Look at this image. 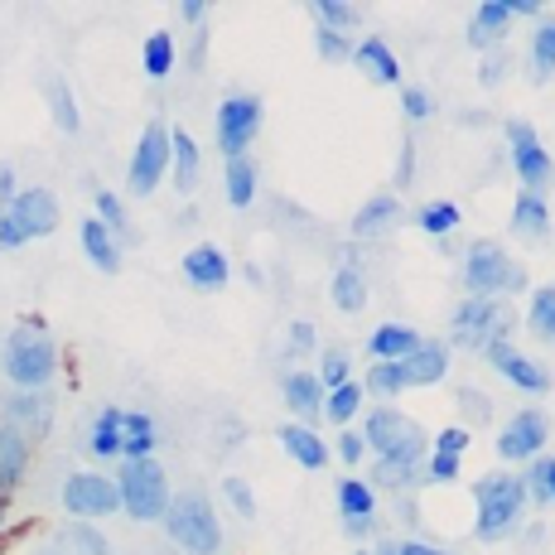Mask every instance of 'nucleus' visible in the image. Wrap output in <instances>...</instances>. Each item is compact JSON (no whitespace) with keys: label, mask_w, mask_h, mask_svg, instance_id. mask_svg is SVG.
Instances as JSON below:
<instances>
[{"label":"nucleus","mask_w":555,"mask_h":555,"mask_svg":"<svg viewBox=\"0 0 555 555\" xmlns=\"http://www.w3.org/2000/svg\"><path fill=\"white\" fill-rule=\"evenodd\" d=\"M59 372V348H53L44 324H20L5 344V377L15 382V391H44Z\"/></svg>","instance_id":"f257e3e1"},{"label":"nucleus","mask_w":555,"mask_h":555,"mask_svg":"<svg viewBox=\"0 0 555 555\" xmlns=\"http://www.w3.org/2000/svg\"><path fill=\"white\" fill-rule=\"evenodd\" d=\"M116 493H121L126 517L135 521H155L165 517L175 493H169V478L155 459H121V478H116Z\"/></svg>","instance_id":"f03ea898"},{"label":"nucleus","mask_w":555,"mask_h":555,"mask_svg":"<svg viewBox=\"0 0 555 555\" xmlns=\"http://www.w3.org/2000/svg\"><path fill=\"white\" fill-rule=\"evenodd\" d=\"M474 503H478V537L498 541V537H507V531L521 521V507H527V483H521L517 474H488V478H478Z\"/></svg>","instance_id":"7ed1b4c3"},{"label":"nucleus","mask_w":555,"mask_h":555,"mask_svg":"<svg viewBox=\"0 0 555 555\" xmlns=\"http://www.w3.org/2000/svg\"><path fill=\"white\" fill-rule=\"evenodd\" d=\"M459 275H464V291L474 295V300H498V295H512L527 285V275L517 271V261H512L498 242H474Z\"/></svg>","instance_id":"20e7f679"},{"label":"nucleus","mask_w":555,"mask_h":555,"mask_svg":"<svg viewBox=\"0 0 555 555\" xmlns=\"http://www.w3.org/2000/svg\"><path fill=\"white\" fill-rule=\"evenodd\" d=\"M165 527L189 555H218L222 551L218 512H212V503L203 493H179L175 503H169V512H165Z\"/></svg>","instance_id":"39448f33"},{"label":"nucleus","mask_w":555,"mask_h":555,"mask_svg":"<svg viewBox=\"0 0 555 555\" xmlns=\"http://www.w3.org/2000/svg\"><path fill=\"white\" fill-rule=\"evenodd\" d=\"M362 440H367V450H377V459H391V454L425 459V430L411 421V415H401L397 405L372 411L367 425H362Z\"/></svg>","instance_id":"423d86ee"},{"label":"nucleus","mask_w":555,"mask_h":555,"mask_svg":"<svg viewBox=\"0 0 555 555\" xmlns=\"http://www.w3.org/2000/svg\"><path fill=\"white\" fill-rule=\"evenodd\" d=\"M450 334H454L459 348H488L493 338L512 334V314L498 300H474V295H468V300L454 309Z\"/></svg>","instance_id":"0eeeda50"},{"label":"nucleus","mask_w":555,"mask_h":555,"mask_svg":"<svg viewBox=\"0 0 555 555\" xmlns=\"http://www.w3.org/2000/svg\"><path fill=\"white\" fill-rule=\"evenodd\" d=\"M169 159H175V131H169L165 121H151L141 131V145H135L131 175H126L131 194H155L159 179L169 175Z\"/></svg>","instance_id":"6e6552de"},{"label":"nucleus","mask_w":555,"mask_h":555,"mask_svg":"<svg viewBox=\"0 0 555 555\" xmlns=\"http://www.w3.org/2000/svg\"><path fill=\"white\" fill-rule=\"evenodd\" d=\"M507 145H512V169H517L521 189H527V194H541V189H551L555 165H551L546 145L537 141V131H531L527 121H507Z\"/></svg>","instance_id":"1a4fd4ad"},{"label":"nucleus","mask_w":555,"mask_h":555,"mask_svg":"<svg viewBox=\"0 0 555 555\" xmlns=\"http://www.w3.org/2000/svg\"><path fill=\"white\" fill-rule=\"evenodd\" d=\"M256 131H261V102L247 98V92H237V98H228L218 106V145L228 159L247 155V145L256 141Z\"/></svg>","instance_id":"9d476101"},{"label":"nucleus","mask_w":555,"mask_h":555,"mask_svg":"<svg viewBox=\"0 0 555 555\" xmlns=\"http://www.w3.org/2000/svg\"><path fill=\"white\" fill-rule=\"evenodd\" d=\"M63 507H68V517H78V521L112 517V512L121 507V493H116V483L102 474H73L68 483H63Z\"/></svg>","instance_id":"9b49d317"},{"label":"nucleus","mask_w":555,"mask_h":555,"mask_svg":"<svg viewBox=\"0 0 555 555\" xmlns=\"http://www.w3.org/2000/svg\"><path fill=\"white\" fill-rule=\"evenodd\" d=\"M546 435H551L546 415H541V411H521V415H512V425L498 435V454H503L507 464L541 459V450H546Z\"/></svg>","instance_id":"f8f14e48"},{"label":"nucleus","mask_w":555,"mask_h":555,"mask_svg":"<svg viewBox=\"0 0 555 555\" xmlns=\"http://www.w3.org/2000/svg\"><path fill=\"white\" fill-rule=\"evenodd\" d=\"M0 415H5L0 425H10V430H20L29 440V435H49L53 401H49V391H10V397L0 401Z\"/></svg>","instance_id":"ddd939ff"},{"label":"nucleus","mask_w":555,"mask_h":555,"mask_svg":"<svg viewBox=\"0 0 555 555\" xmlns=\"http://www.w3.org/2000/svg\"><path fill=\"white\" fill-rule=\"evenodd\" d=\"M5 212L20 222V232H25L29 242H35V237H49V232L59 228V218H63V212H59V198H53L49 189H20L15 203H10Z\"/></svg>","instance_id":"4468645a"},{"label":"nucleus","mask_w":555,"mask_h":555,"mask_svg":"<svg viewBox=\"0 0 555 555\" xmlns=\"http://www.w3.org/2000/svg\"><path fill=\"white\" fill-rule=\"evenodd\" d=\"M483 353H488V362H493V367L503 372V377H507L517 391H531V397H537V391H546V387H551L546 367H537V362H531L527 353H517V348H512L507 338H493V344H488Z\"/></svg>","instance_id":"2eb2a0df"},{"label":"nucleus","mask_w":555,"mask_h":555,"mask_svg":"<svg viewBox=\"0 0 555 555\" xmlns=\"http://www.w3.org/2000/svg\"><path fill=\"white\" fill-rule=\"evenodd\" d=\"M228 275H232L228 256H222L218 247H208V242H198V247L184 256V281L194 285V291H222Z\"/></svg>","instance_id":"dca6fc26"},{"label":"nucleus","mask_w":555,"mask_h":555,"mask_svg":"<svg viewBox=\"0 0 555 555\" xmlns=\"http://www.w3.org/2000/svg\"><path fill=\"white\" fill-rule=\"evenodd\" d=\"M25 468H29V440L10 425H0V503L25 483Z\"/></svg>","instance_id":"f3484780"},{"label":"nucleus","mask_w":555,"mask_h":555,"mask_svg":"<svg viewBox=\"0 0 555 555\" xmlns=\"http://www.w3.org/2000/svg\"><path fill=\"white\" fill-rule=\"evenodd\" d=\"M512 20H517V15H512L507 0H483V5L474 10V20H468V44L488 49V44H498V39H507Z\"/></svg>","instance_id":"a211bd4d"},{"label":"nucleus","mask_w":555,"mask_h":555,"mask_svg":"<svg viewBox=\"0 0 555 555\" xmlns=\"http://www.w3.org/2000/svg\"><path fill=\"white\" fill-rule=\"evenodd\" d=\"M353 68H362L372 82H382V88H397L401 82V63H397V53L387 49V39H362L353 49Z\"/></svg>","instance_id":"6ab92c4d"},{"label":"nucleus","mask_w":555,"mask_h":555,"mask_svg":"<svg viewBox=\"0 0 555 555\" xmlns=\"http://www.w3.org/2000/svg\"><path fill=\"white\" fill-rule=\"evenodd\" d=\"M405 387H435V382L450 372V348L444 344H421L411 358H401Z\"/></svg>","instance_id":"aec40b11"},{"label":"nucleus","mask_w":555,"mask_h":555,"mask_svg":"<svg viewBox=\"0 0 555 555\" xmlns=\"http://www.w3.org/2000/svg\"><path fill=\"white\" fill-rule=\"evenodd\" d=\"M338 512H344L348 531H367L372 517H377V493H372V483L344 478V483H338Z\"/></svg>","instance_id":"412c9836"},{"label":"nucleus","mask_w":555,"mask_h":555,"mask_svg":"<svg viewBox=\"0 0 555 555\" xmlns=\"http://www.w3.org/2000/svg\"><path fill=\"white\" fill-rule=\"evenodd\" d=\"M281 444H285V454H291L295 464L309 468V474H319V468L328 464V444L319 440L309 425H281Z\"/></svg>","instance_id":"4be33fe9"},{"label":"nucleus","mask_w":555,"mask_h":555,"mask_svg":"<svg viewBox=\"0 0 555 555\" xmlns=\"http://www.w3.org/2000/svg\"><path fill=\"white\" fill-rule=\"evenodd\" d=\"M421 344H425V338L415 334V328H405V324H382L377 334L367 338V353H372V362H401V358H411Z\"/></svg>","instance_id":"5701e85b"},{"label":"nucleus","mask_w":555,"mask_h":555,"mask_svg":"<svg viewBox=\"0 0 555 555\" xmlns=\"http://www.w3.org/2000/svg\"><path fill=\"white\" fill-rule=\"evenodd\" d=\"M285 405H291L295 415H305V421L324 415V382H319L314 372H291V377H285Z\"/></svg>","instance_id":"b1692460"},{"label":"nucleus","mask_w":555,"mask_h":555,"mask_svg":"<svg viewBox=\"0 0 555 555\" xmlns=\"http://www.w3.org/2000/svg\"><path fill=\"white\" fill-rule=\"evenodd\" d=\"M397 218H401V198H397V194L367 198V203L358 208V218H353V237H382V232H387Z\"/></svg>","instance_id":"393cba45"},{"label":"nucleus","mask_w":555,"mask_h":555,"mask_svg":"<svg viewBox=\"0 0 555 555\" xmlns=\"http://www.w3.org/2000/svg\"><path fill=\"white\" fill-rule=\"evenodd\" d=\"M512 232H521L527 242H541L551 232V208H546V198L541 194H527L521 189L517 194V208H512Z\"/></svg>","instance_id":"a878e982"},{"label":"nucleus","mask_w":555,"mask_h":555,"mask_svg":"<svg viewBox=\"0 0 555 555\" xmlns=\"http://www.w3.org/2000/svg\"><path fill=\"white\" fill-rule=\"evenodd\" d=\"M155 454V421L145 411H121V459Z\"/></svg>","instance_id":"bb28decb"},{"label":"nucleus","mask_w":555,"mask_h":555,"mask_svg":"<svg viewBox=\"0 0 555 555\" xmlns=\"http://www.w3.org/2000/svg\"><path fill=\"white\" fill-rule=\"evenodd\" d=\"M82 251H88V261L98 266V271H106V275L121 271V247H116V237L102 228L98 218L82 222Z\"/></svg>","instance_id":"cd10ccee"},{"label":"nucleus","mask_w":555,"mask_h":555,"mask_svg":"<svg viewBox=\"0 0 555 555\" xmlns=\"http://www.w3.org/2000/svg\"><path fill=\"white\" fill-rule=\"evenodd\" d=\"M39 555H112V546H106V537H98L92 527H68L53 541H44Z\"/></svg>","instance_id":"c85d7f7f"},{"label":"nucleus","mask_w":555,"mask_h":555,"mask_svg":"<svg viewBox=\"0 0 555 555\" xmlns=\"http://www.w3.org/2000/svg\"><path fill=\"white\" fill-rule=\"evenodd\" d=\"M421 474H425V459L391 454V459H377V468H372V483H377V488H391V493H405V488H411Z\"/></svg>","instance_id":"c756f323"},{"label":"nucleus","mask_w":555,"mask_h":555,"mask_svg":"<svg viewBox=\"0 0 555 555\" xmlns=\"http://www.w3.org/2000/svg\"><path fill=\"white\" fill-rule=\"evenodd\" d=\"M334 305L344 309V314H358V309L367 305V275H362L358 261H344L334 271Z\"/></svg>","instance_id":"7c9ffc66"},{"label":"nucleus","mask_w":555,"mask_h":555,"mask_svg":"<svg viewBox=\"0 0 555 555\" xmlns=\"http://www.w3.org/2000/svg\"><path fill=\"white\" fill-rule=\"evenodd\" d=\"M88 450L98 459H121V411H116V405H106L98 421H92Z\"/></svg>","instance_id":"2f4dec72"},{"label":"nucleus","mask_w":555,"mask_h":555,"mask_svg":"<svg viewBox=\"0 0 555 555\" xmlns=\"http://www.w3.org/2000/svg\"><path fill=\"white\" fill-rule=\"evenodd\" d=\"M169 169H175L179 194H194L198 189V141L194 135L175 131V159H169Z\"/></svg>","instance_id":"473e14b6"},{"label":"nucleus","mask_w":555,"mask_h":555,"mask_svg":"<svg viewBox=\"0 0 555 555\" xmlns=\"http://www.w3.org/2000/svg\"><path fill=\"white\" fill-rule=\"evenodd\" d=\"M362 397H367V391H362V382H353V377H348L344 387H334V391L324 397L328 421H334V425H353V415L362 411Z\"/></svg>","instance_id":"72a5a7b5"},{"label":"nucleus","mask_w":555,"mask_h":555,"mask_svg":"<svg viewBox=\"0 0 555 555\" xmlns=\"http://www.w3.org/2000/svg\"><path fill=\"white\" fill-rule=\"evenodd\" d=\"M44 98H49V112H53V121H59V131H78L82 126V116H78V102H73V92H68V82L63 78H49L44 82Z\"/></svg>","instance_id":"f704fd0d"},{"label":"nucleus","mask_w":555,"mask_h":555,"mask_svg":"<svg viewBox=\"0 0 555 555\" xmlns=\"http://www.w3.org/2000/svg\"><path fill=\"white\" fill-rule=\"evenodd\" d=\"M251 198H256V165L247 155L228 159V203L232 208H251Z\"/></svg>","instance_id":"c9c22d12"},{"label":"nucleus","mask_w":555,"mask_h":555,"mask_svg":"<svg viewBox=\"0 0 555 555\" xmlns=\"http://www.w3.org/2000/svg\"><path fill=\"white\" fill-rule=\"evenodd\" d=\"M527 328L537 338H546V344H555V285H541V291H531Z\"/></svg>","instance_id":"e433bc0d"},{"label":"nucleus","mask_w":555,"mask_h":555,"mask_svg":"<svg viewBox=\"0 0 555 555\" xmlns=\"http://www.w3.org/2000/svg\"><path fill=\"white\" fill-rule=\"evenodd\" d=\"M169 68H175V35L155 29V35L145 39V73H151V78H169Z\"/></svg>","instance_id":"4c0bfd02"},{"label":"nucleus","mask_w":555,"mask_h":555,"mask_svg":"<svg viewBox=\"0 0 555 555\" xmlns=\"http://www.w3.org/2000/svg\"><path fill=\"white\" fill-rule=\"evenodd\" d=\"M531 68L541 82L555 73V20H541V29L531 35Z\"/></svg>","instance_id":"58836bf2"},{"label":"nucleus","mask_w":555,"mask_h":555,"mask_svg":"<svg viewBox=\"0 0 555 555\" xmlns=\"http://www.w3.org/2000/svg\"><path fill=\"white\" fill-rule=\"evenodd\" d=\"M362 391H377V397H397V391H405L401 362H372V372H367V382H362Z\"/></svg>","instance_id":"ea45409f"},{"label":"nucleus","mask_w":555,"mask_h":555,"mask_svg":"<svg viewBox=\"0 0 555 555\" xmlns=\"http://www.w3.org/2000/svg\"><path fill=\"white\" fill-rule=\"evenodd\" d=\"M521 483H527L531 503H551L555 507V459H537V464H531V474L521 478Z\"/></svg>","instance_id":"a19ab883"},{"label":"nucleus","mask_w":555,"mask_h":555,"mask_svg":"<svg viewBox=\"0 0 555 555\" xmlns=\"http://www.w3.org/2000/svg\"><path fill=\"white\" fill-rule=\"evenodd\" d=\"M98 222L112 237H121V232H131V212H126V203L116 194H106V189H98Z\"/></svg>","instance_id":"79ce46f5"},{"label":"nucleus","mask_w":555,"mask_h":555,"mask_svg":"<svg viewBox=\"0 0 555 555\" xmlns=\"http://www.w3.org/2000/svg\"><path fill=\"white\" fill-rule=\"evenodd\" d=\"M421 228L430 232V237H450L459 228V208L454 203H425L421 208Z\"/></svg>","instance_id":"37998d69"},{"label":"nucleus","mask_w":555,"mask_h":555,"mask_svg":"<svg viewBox=\"0 0 555 555\" xmlns=\"http://www.w3.org/2000/svg\"><path fill=\"white\" fill-rule=\"evenodd\" d=\"M314 15H319V25H324V29H338V35L358 25V10L344 5V0H314Z\"/></svg>","instance_id":"c03bdc74"},{"label":"nucleus","mask_w":555,"mask_h":555,"mask_svg":"<svg viewBox=\"0 0 555 555\" xmlns=\"http://www.w3.org/2000/svg\"><path fill=\"white\" fill-rule=\"evenodd\" d=\"M314 49H319V59H328V63L353 59V44H348V39L338 35V29H324V25L314 29Z\"/></svg>","instance_id":"a18cd8bd"},{"label":"nucleus","mask_w":555,"mask_h":555,"mask_svg":"<svg viewBox=\"0 0 555 555\" xmlns=\"http://www.w3.org/2000/svg\"><path fill=\"white\" fill-rule=\"evenodd\" d=\"M222 498L232 503V512H237V517H256V498H251V483H247V478H228V483H222Z\"/></svg>","instance_id":"49530a36"},{"label":"nucleus","mask_w":555,"mask_h":555,"mask_svg":"<svg viewBox=\"0 0 555 555\" xmlns=\"http://www.w3.org/2000/svg\"><path fill=\"white\" fill-rule=\"evenodd\" d=\"M425 483H450V478H459V459L454 454H440L430 450V459H425Z\"/></svg>","instance_id":"de8ad7c7"},{"label":"nucleus","mask_w":555,"mask_h":555,"mask_svg":"<svg viewBox=\"0 0 555 555\" xmlns=\"http://www.w3.org/2000/svg\"><path fill=\"white\" fill-rule=\"evenodd\" d=\"M314 377L324 382V391L344 387V382H348V358H344V353H328V358H324V367H319Z\"/></svg>","instance_id":"09e8293b"},{"label":"nucleus","mask_w":555,"mask_h":555,"mask_svg":"<svg viewBox=\"0 0 555 555\" xmlns=\"http://www.w3.org/2000/svg\"><path fill=\"white\" fill-rule=\"evenodd\" d=\"M401 106H405V116H411V121H425V116L435 112V102H430V92H425V88H405Z\"/></svg>","instance_id":"8fccbe9b"},{"label":"nucleus","mask_w":555,"mask_h":555,"mask_svg":"<svg viewBox=\"0 0 555 555\" xmlns=\"http://www.w3.org/2000/svg\"><path fill=\"white\" fill-rule=\"evenodd\" d=\"M435 450L440 454H464L468 450V425H450V430H440V440H435Z\"/></svg>","instance_id":"3c124183"},{"label":"nucleus","mask_w":555,"mask_h":555,"mask_svg":"<svg viewBox=\"0 0 555 555\" xmlns=\"http://www.w3.org/2000/svg\"><path fill=\"white\" fill-rule=\"evenodd\" d=\"M362 454H367L362 430H344V435H338V459H344V464H362Z\"/></svg>","instance_id":"603ef678"},{"label":"nucleus","mask_w":555,"mask_h":555,"mask_svg":"<svg viewBox=\"0 0 555 555\" xmlns=\"http://www.w3.org/2000/svg\"><path fill=\"white\" fill-rule=\"evenodd\" d=\"M25 232H20V222L15 218H10V212L5 208H0V247H5V251H15V247H25Z\"/></svg>","instance_id":"864d4df0"},{"label":"nucleus","mask_w":555,"mask_h":555,"mask_svg":"<svg viewBox=\"0 0 555 555\" xmlns=\"http://www.w3.org/2000/svg\"><path fill=\"white\" fill-rule=\"evenodd\" d=\"M314 348H319L314 324H305V319H300V324L291 328V353H314Z\"/></svg>","instance_id":"5fc2aeb1"},{"label":"nucleus","mask_w":555,"mask_h":555,"mask_svg":"<svg viewBox=\"0 0 555 555\" xmlns=\"http://www.w3.org/2000/svg\"><path fill=\"white\" fill-rule=\"evenodd\" d=\"M503 73H507V53H488V59H483V73H478V82H483V88H493Z\"/></svg>","instance_id":"6e6d98bb"},{"label":"nucleus","mask_w":555,"mask_h":555,"mask_svg":"<svg viewBox=\"0 0 555 555\" xmlns=\"http://www.w3.org/2000/svg\"><path fill=\"white\" fill-rule=\"evenodd\" d=\"M179 15H184V25L203 29V20H208V0H184V5H179Z\"/></svg>","instance_id":"4d7b16f0"},{"label":"nucleus","mask_w":555,"mask_h":555,"mask_svg":"<svg viewBox=\"0 0 555 555\" xmlns=\"http://www.w3.org/2000/svg\"><path fill=\"white\" fill-rule=\"evenodd\" d=\"M15 194H20V189H15V169L0 165V208H10V203H15Z\"/></svg>","instance_id":"13d9d810"},{"label":"nucleus","mask_w":555,"mask_h":555,"mask_svg":"<svg viewBox=\"0 0 555 555\" xmlns=\"http://www.w3.org/2000/svg\"><path fill=\"white\" fill-rule=\"evenodd\" d=\"M411 155H415V145L405 141V145H401V169H397V184H411V165H415Z\"/></svg>","instance_id":"bf43d9fd"},{"label":"nucleus","mask_w":555,"mask_h":555,"mask_svg":"<svg viewBox=\"0 0 555 555\" xmlns=\"http://www.w3.org/2000/svg\"><path fill=\"white\" fill-rule=\"evenodd\" d=\"M401 555H454V551H440V546H425V541H401Z\"/></svg>","instance_id":"052dcab7"},{"label":"nucleus","mask_w":555,"mask_h":555,"mask_svg":"<svg viewBox=\"0 0 555 555\" xmlns=\"http://www.w3.org/2000/svg\"><path fill=\"white\" fill-rule=\"evenodd\" d=\"M377 555H401V546H391V541H387V546H377Z\"/></svg>","instance_id":"680f3d73"},{"label":"nucleus","mask_w":555,"mask_h":555,"mask_svg":"<svg viewBox=\"0 0 555 555\" xmlns=\"http://www.w3.org/2000/svg\"><path fill=\"white\" fill-rule=\"evenodd\" d=\"M358 555H367V551H358Z\"/></svg>","instance_id":"e2e57ef3"}]
</instances>
